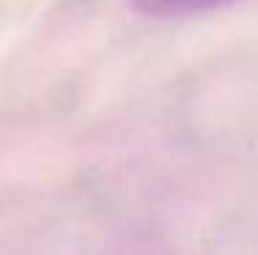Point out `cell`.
<instances>
[{"mask_svg":"<svg viewBox=\"0 0 258 255\" xmlns=\"http://www.w3.org/2000/svg\"><path fill=\"white\" fill-rule=\"evenodd\" d=\"M225 3H231V0H132L135 9L149 17H187Z\"/></svg>","mask_w":258,"mask_h":255,"instance_id":"cell-1","label":"cell"}]
</instances>
